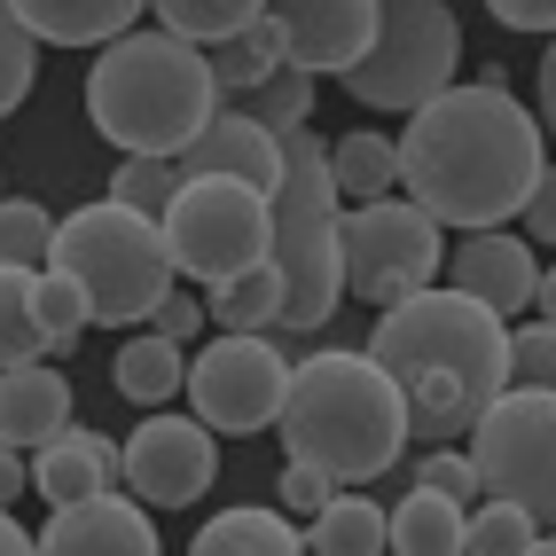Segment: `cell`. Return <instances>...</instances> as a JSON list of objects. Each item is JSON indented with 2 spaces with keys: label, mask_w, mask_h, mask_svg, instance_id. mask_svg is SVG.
Listing matches in <instances>:
<instances>
[{
  "label": "cell",
  "mask_w": 556,
  "mask_h": 556,
  "mask_svg": "<svg viewBox=\"0 0 556 556\" xmlns=\"http://www.w3.org/2000/svg\"><path fill=\"white\" fill-rule=\"evenodd\" d=\"M541 173H548V126L541 110L509 94L502 71L447 87L400 134V189L439 228H463V236H486L509 212H526Z\"/></svg>",
  "instance_id": "6da1fadb"
},
{
  "label": "cell",
  "mask_w": 556,
  "mask_h": 556,
  "mask_svg": "<svg viewBox=\"0 0 556 556\" xmlns=\"http://www.w3.org/2000/svg\"><path fill=\"white\" fill-rule=\"evenodd\" d=\"M368 353L392 368V384L407 392V416H416V439H431V447L470 439L486 424V407L517 384L509 321L463 299V290H424L407 306H384L368 329Z\"/></svg>",
  "instance_id": "7a4b0ae2"
},
{
  "label": "cell",
  "mask_w": 556,
  "mask_h": 556,
  "mask_svg": "<svg viewBox=\"0 0 556 556\" xmlns=\"http://www.w3.org/2000/svg\"><path fill=\"white\" fill-rule=\"evenodd\" d=\"M275 431H282L290 463L338 478V486H368L407 455L416 416H407V392L392 384V368L377 353L329 345V353L299 361V384H290V407Z\"/></svg>",
  "instance_id": "3957f363"
},
{
  "label": "cell",
  "mask_w": 556,
  "mask_h": 556,
  "mask_svg": "<svg viewBox=\"0 0 556 556\" xmlns=\"http://www.w3.org/2000/svg\"><path fill=\"white\" fill-rule=\"evenodd\" d=\"M228 110L212 79V48L180 31H126L87 63V118L126 157H189Z\"/></svg>",
  "instance_id": "277c9868"
},
{
  "label": "cell",
  "mask_w": 556,
  "mask_h": 556,
  "mask_svg": "<svg viewBox=\"0 0 556 556\" xmlns=\"http://www.w3.org/2000/svg\"><path fill=\"white\" fill-rule=\"evenodd\" d=\"M282 189H275V267H282V329H321L345 299V197L329 180V141L314 126L282 134Z\"/></svg>",
  "instance_id": "5b68a950"
},
{
  "label": "cell",
  "mask_w": 556,
  "mask_h": 556,
  "mask_svg": "<svg viewBox=\"0 0 556 556\" xmlns=\"http://www.w3.org/2000/svg\"><path fill=\"white\" fill-rule=\"evenodd\" d=\"M55 275H71L87 290L94 321L126 329V321H157V306L173 299V243L165 219L134 212L118 197H94L79 212H63V243H55Z\"/></svg>",
  "instance_id": "8992f818"
},
{
  "label": "cell",
  "mask_w": 556,
  "mask_h": 556,
  "mask_svg": "<svg viewBox=\"0 0 556 556\" xmlns=\"http://www.w3.org/2000/svg\"><path fill=\"white\" fill-rule=\"evenodd\" d=\"M455 71H463V24L447 0H384V31L368 63L345 71V94L361 110H424L447 87H463Z\"/></svg>",
  "instance_id": "52a82bcc"
},
{
  "label": "cell",
  "mask_w": 556,
  "mask_h": 556,
  "mask_svg": "<svg viewBox=\"0 0 556 556\" xmlns=\"http://www.w3.org/2000/svg\"><path fill=\"white\" fill-rule=\"evenodd\" d=\"M165 243H173V267L219 290L251 267L275 258V197L267 189H243V180H189L165 212Z\"/></svg>",
  "instance_id": "ba28073f"
},
{
  "label": "cell",
  "mask_w": 556,
  "mask_h": 556,
  "mask_svg": "<svg viewBox=\"0 0 556 556\" xmlns=\"http://www.w3.org/2000/svg\"><path fill=\"white\" fill-rule=\"evenodd\" d=\"M447 267V228L416 204V197H384V204H353L345 212V290L368 306H407L439 290Z\"/></svg>",
  "instance_id": "9c48e42d"
},
{
  "label": "cell",
  "mask_w": 556,
  "mask_h": 556,
  "mask_svg": "<svg viewBox=\"0 0 556 556\" xmlns=\"http://www.w3.org/2000/svg\"><path fill=\"white\" fill-rule=\"evenodd\" d=\"M470 463L494 502H517L526 517H541V533H556V392L509 384L470 431Z\"/></svg>",
  "instance_id": "30bf717a"
},
{
  "label": "cell",
  "mask_w": 556,
  "mask_h": 556,
  "mask_svg": "<svg viewBox=\"0 0 556 556\" xmlns=\"http://www.w3.org/2000/svg\"><path fill=\"white\" fill-rule=\"evenodd\" d=\"M290 384H299V361H290L275 338H236V329H219V338L189 361V416H204L212 431L251 439V431L282 424Z\"/></svg>",
  "instance_id": "8fae6325"
},
{
  "label": "cell",
  "mask_w": 556,
  "mask_h": 556,
  "mask_svg": "<svg viewBox=\"0 0 556 556\" xmlns=\"http://www.w3.org/2000/svg\"><path fill=\"white\" fill-rule=\"evenodd\" d=\"M219 478V431L204 416H173V407H157V416H141L126 431V494L150 502V509H189L212 494Z\"/></svg>",
  "instance_id": "7c38bea8"
},
{
  "label": "cell",
  "mask_w": 556,
  "mask_h": 556,
  "mask_svg": "<svg viewBox=\"0 0 556 556\" xmlns=\"http://www.w3.org/2000/svg\"><path fill=\"white\" fill-rule=\"evenodd\" d=\"M275 24L290 31V63L314 79H345L353 63H368L384 31V0H275Z\"/></svg>",
  "instance_id": "4fadbf2b"
},
{
  "label": "cell",
  "mask_w": 556,
  "mask_h": 556,
  "mask_svg": "<svg viewBox=\"0 0 556 556\" xmlns=\"http://www.w3.org/2000/svg\"><path fill=\"white\" fill-rule=\"evenodd\" d=\"M447 290L494 306L502 321L526 314L541 299V258H533V236H509V228H486V236H463L447 251Z\"/></svg>",
  "instance_id": "5bb4252c"
},
{
  "label": "cell",
  "mask_w": 556,
  "mask_h": 556,
  "mask_svg": "<svg viewBox=\"0 0 556 556\" xmlns=\"http://www.w3.org/2000/svg\"><path fill=\"white\" fill-rule=\"evenodd\" d=\"M40 556H165V548H157V526H150V502L94 494V502L48 509Z\"/></svg>",
  "instance_id": "9a60e30c"
},
{
  "label": "cell",
  "mask_w": 556,
  "mask_h": 556,
  "mask_svg": "<svg viewBox=\"0 0 556 556\" xmlns=\"http://www.w3.org/2000/svg\"><path fill=\"white\" fill-rule=\"evenodd\" d=\"M180 173L189 180H243V189H282V173H290V157H282V134H267L251 118V110H219V118L204 126V141L189 157H180Z\"/></svg>",
  "instance_id": "2e32d148"
},
{
  "label": "cell",
  "mask_w": 556,
  "mask_h": 556,
  "mask_svg": "<svg viewBox=\"0 0 556 556\" xmlns=\"http://www.w3.org/2000/svg\"><path fill=\"white\" fill-rule=\"evenodd\" d=\"M126 486V439H102V431H55L40 455H31V494L48 509L71 502H94V494H118Z\"/></svg>",
  "instance_id": "e0dca14e"
},
{
  "label": "cell",
  "mask_w": 556,
  "mask_h": 556,
  "mask_svg": "<svg viewBox=\"0 0 556 556\" xmlns=\"http://www.w3.org/2000/svg\"><path fill=\"white\" fill-rule=\"evenodd\" d=\"M55 431H71V377L48 361H9V377H0V439L16 455H40Z\"/></svg>",
  "instance_id": "ac0fdd59"
},
{
  "label": "cell",
  "mask_w": 556,
  "mask_h": 556,
  "mask_svg": "<svg viewBox=\"0 0 556 556\" xmlns=\"http://www.w3.org/2000/svg\"><path fill=\"white\" fill-rule=\"evenodd\" d=\"M141 9L150 0H9V16L24 31H40L48 48H110L134 31Z\"/></svg>",
  "instance_id": "d6986e66"
},
{
  "label": "cell",
  "mask_w": 556,
  "mask_h": 556,
  "mask_svg": "<svg viewBox=\"0 0 556 556\" xmlns=\"http://www.w3.org/2000/svg\"><path fill=\"white\" fill-rule=\"evenodd\" d=\"M189 556H314V548H306V533H299V517H290V509L243 502V509L204 517V533L189 541Z\"/></svg>",
  "instance_id": "ffe728a7"
},
{
  "label": "cell",
  "mask_w": 556,
  "mask_h": 556,
  "mask_svg": "<svg viewBox=\"0 0 556 556\" xmlns=\"http://www.w3.org/2000/svg\"><path fill=\"white\" fill-rule=\"evenodd\" d=\"M110 384L134 407H173V392H189V353L173 338H157V329H141V338H126L118 361H110Z\"/></svg>",
  "instance_id": "44dd1931"
},
{
  "label": "cell",
  "mask_w": 556,
  "mask_h": 556,
  "mask_svg": "<svg viewBox=\"0 0 556 556\" xmlns=\"http://www.w3.org/2000/svg\"><path fill=\"white\" fill-rule=\"evenodd\" d=\"M275 71H290V31L275 24V9L258 16L251 31H236V40H219V48H212V79H219V94H228V102L258 94V87L275 79Z\"/></svg>",
  "instance_id": "7402d4cb"
},
{
  "label": "cell",
  "mask_w": 556,
  "mask_h": 556,
  "mask_svg": "<svg viewBox=\"0 0 556 556\" xmlns=\"http://www.w3.org/2000/svg\"><path fill=\"white\" fill-rule=\"evenodd\" d=\"M392 556H470V509L416 486L392 509Z\"/></svg>",
  "instance_id": "603a6c76"
},
{
  "label": "cell",
  "mask_w": 556,
  "mask_h": 556,
  "mask_svg": "<svg viewBox=\"0 0 556 556\" xmlns=\"http://www.w3.org/2000/svg\"><path fill=\"white\" fill-rule=\"evenodd\" d=\"M329 180H338L345 204H384L400 189V141L353 126L345 141H329Z\"/></svg>",
  "instance_id": "cb8c5ba5"
},
{
  "label": "cell",
  "mask_w": 556,
  "mask_h": 556,
  "mask_svg": "<svg viewBox=\"0 0 556 556\" xmlns=\"http://www.w3.org/2000/svg\"><path fill=\"white\" fill-rule=\"evenodd\" d=\"M306 548L314 556H392V509H377L368 494H338L314 526H306Z\"/></svg>",
  "instance_id": "d4e9b609"
},
{
  "label": "cell",
  "mask_w": 556,
  "mask_h": 556,
  "mask_svg": "<svg viewBox=\"0 0 556 556\" xmlns=\"http://www.w3.org/2000/svg\"><path fill=\"white\" fill-rule=\"evenodd\" d=\"M204 306H212L219 329H236V338H275V329H282V306H290L282 267L267 258V267H251V275H236V282H219Z\"/></svg>",
  "instance_id": "484cf974"
},
{
  "label": "cell",
  "mask_w": 556,
  "mask_h": 556,
  "mask_svg": "<svg viewBox=\"0 0 556 556\" xmlns=\"http://www.w3.org/2000/svg\"><path fill=\"white\" fill-rule=\"evenodd\" d=\"M150 9H157V31H180V40H197V48H219V40H236V31H251L275 0H150Z\"/></svg>",
  "instance_id": "4316f807"
},
{
  "label": "cell",
  "mask_w": 556,
  "mask_h": 556,
  "mask_svg": "<svg viewBox=\"0 0 556 556\" xmlns=\"http://www.w3.org/2000/svg\"><path fill=\"white\" fill-rule=\"evenodd\" d=\"M0 361H48L40 275H31V267H9V282H0Z\"/></svg>",
  "instance_id": "83f0119b"
},
{
  "label": "cell",
  "mask_w": 556,
  "mask_h": 556,
  "mask_svg": "<svg viewBox=\"0 0 556 556\" xmlns=\"http://www.w3.org/2000/svg\"><path fill=\"white\" fill-rule=\"evenodd\" d=\"M55 243H63V219H48V204H31V197L0 204V251H9V267L48 275L55 267Z\"/></svg>",
  "instance_id": "f1b7e54d"
},
{
  "label": "cell",
  "mask_w": 556,
  "mask_h": 556,
  "mask_svg": "<svg viewBox=\"0 0 556 556\" xmlns=\"http://www.w3.org/2000/svg\"><path fill=\"white\" fill-rule=\"evenodd\" d=\"M180 189H189L180 157H118V173H110V197L134 204V212H150V219H165Z\"/></svg>",
  "instance_id": "f546056e"
},
{
  "label": "cell",
  "mask_w": 556,
  "mask_h": 556,
  "mask_svg": "<svg viewBox=\"0 0 556 556\" xmlns=\"http://www.w3.org/2000/svg\"><path fill=\"white\" fill-rule=\"evenodd\" d=\"M236 110H251V118L267 126V134H299V126L314 118V71L290 63V71H275V79L258 87V94H243Z\"/></svg>",
  "instance_id": "4dcf8cb0"
},
{
  "label": "cell",
  "mask_w": 556,
  "mask_h": 556,
  "mask_svg": "<svg viewBox=\"0 0 556 556\" xmlns=\"http://www.w3.org/2000/svg\"><path fill=\"white\" fill-rule=\"evenodd\" d=\"M541 541V517H526V509H517V502H478L470 509V556H526Z\"/></svg>",
  "instance_id": "1f68e13d"
},
{
  "label": "cell",
  "mask_w": 556,
  "mask_h": 556,
  "mask_svg": "<svg viewBox=\"0 0 556 556\" xmlns=\"http://www.w3.org/2000/svg\"><path fill=\"white\" fill-rule=\"evenodd\" d=\"M40 329H48V353H71L94 329V306H87V290L71 282V275H40Z\"/></svg>",
  "instance_id": "d6a6232c"
},
{
  "label": "cell",
  "mask_w": 556,
  "mask_h": 556,
  "mask_svg": "<svg viewBox=\"0 0 556 556\" xmlns=\"http://www.w3.org/2000/svg\"><path fill=\"white\" fill-rule=\"evenodd\" d=\"M416 486H424V494H447V502H463V509H478L486 478H478L470 447H431V455L416 463Z\"/></svg>",
  "instance_id": "836d02e7"
},
{
  "label": "cell",
  "mask_w": 556,
  "mask_h": 556,
  "mask_svg": "<svg viewBox=\"0 0 556 556\" xmlns=\"http://www.w3.org/2000/svg\"><path fill=\"white\" fill-rule=\"evenodd\" d=\"M509 377L533 384V392H556V329L548 321H517L509 329Z\"/></svg>",
  "instance_id": "e575fe53"
},
{
  "label": "cell",
  "mask_w": 556,
  "mask_h": 556,
  "mask_svg": "<svg viewBox=\"0 0 556 556\" xmlns=\"http://www.w3.org/2000/svg\"><path fill=\"white\" fill-rule=\"evenodd\" d=\"M40 31H24L16 16H9V31H0V102L9 110H24V94H31V79H40Z\"/></svg>",
  "instance_id": "d590c367"
},
{
  "label": "cell",
  "mask_w": 556,
  "mask_h": 556,
  "mask_svg": "<svg viewBox=\"0 0 556 556\" xmlns=\"http://www.w3.org/2000/svg\"><path fill=\"white\" fill-rule=\"evenodd\" d=\"M338 494H345L338 478H321V470H306V463H282V478H275V509H290L299 526H314Z\"/></svg>",
  "instance_id": "8d00e7d4"
},
{
  "label": "cell",
  "mask_w": 556,
  "mask_h": 556,
  "mask_svg": "<svg viewBox=\"0 0 556 556\" xmlns=\"http://www.w3.org/2000/svg\"><path fill=\"white\" fill-rule=\"evenodd\" d=\"M486 16L509 24V31H541V40H556V0H486Z\"/></svg>",
  "instance_id": "74e56055"
},
{
  "label": "cell",
  "mask_w": 556,
  "mask_h": 556,
  "mask_svg": "<svg viewBox=\"0 0 556 556\" xmlns=\"http://www.w3.org/2000/svg\"><path fill=\"white\" fill-rule=\"evenodd\" d=\"M204 321H212V306H204V299H180V290H173V299L157 306V321H150V329H157V338H173V345H189Z\"/></svg>",
  "instance_id": "f35d334b"
},
{
  "label": "cell",
  "mask_w": 556,
  "mask_h": 556,
  "mask_svg": "<svg viewBox=\"0 0 556 556\" xmlns=\"http://www.w3.org/2000/svg\"><path fill=\"white\" fill-rule=\"evenodd\" d=\"M526 236H533V243H556V165L541 173V189H533V204H526Z\"/></svg>",
  "instance_id": "ab89813d"
},
{
  "label": "cell",
  "mask_w": 556,
  "mask_h": 556,
  "mask_svg": "<svg viewBox=\"0 0 556 556\" xmlns=\"http://www.w3.org/2000/svg\"><path fill=\"white\" fill-rule=\"evenodd\" d=\"M541 126H548V141H556V40H548V55H541Z\"/></svg>",
  "instance_id": "60d3db41"
},
{
  "label": "cell",
  "mask_w": 556,
  "mask_h": 556,
  "mask_svg": "<svg viewBox=\"0 0 556 556\" xmlns=\"http://www.w3.org/2000/svg\"><path fill=\"white\" fill-rule=\"evenodd\" d=\"M0 556H40V533H24L9 517V526H0Z\"/></svg>",
  "instance_id": "b9f144b4"
},
{
  "label": "cell",
  "mask_w": 556,
  "mask_h": 556,
  "mask_svg": "<svg viewBox=\"0 0 556 556\" xmlns=\"http://www.w3.org/2000/svg\"><path fill=\"white\" fill-rule=\"evenodd\" d=\"M533 306H541V321L556 329V267H541V299H533Z\"/></svg>",
  "instance_id": "7bdbcfd3"
},
{
  "label": "cell",
  "mask_w": 556,
  "mask_h": 556,
  "mask_svg": "<svg viewBox=\"0 0 556 556\" xmlns=\"http://www.w3.org/2000/svg\"><path fill=\"white\" fill-rule=\"evenodd\" d=\"M526 556H556V533H541V541H533V548H526Z\"/></svg>",
  "instance_id": "ee69618b"
}]
</instances>
